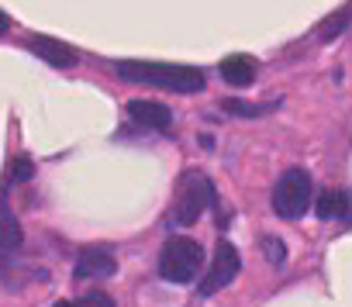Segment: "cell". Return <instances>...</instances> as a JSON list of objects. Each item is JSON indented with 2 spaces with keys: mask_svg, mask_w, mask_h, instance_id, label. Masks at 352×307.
<instances>
[{
  "mask_svg": "<svg viewBox=\"0 0 352 307\" xmlns=\"http://www.w3.org/2000/svg\"><path fill=\"white\" fill-rule=\"evenodd\" d=\"M52 307H76V304H69V300H56Z\"/></svg>",
  "mask_w": 352,
  "mask_h": 307,
  "instance_id": "2e32d148",
  "label": "cell"
},
{
  "mask_svg": "<svg viewBox=\"0 0 352 307\" xmlns=\"http://www.w3.org/2000/svg\"><path fill=\"white\" fill-rule=\"evenodd\" d=\"M76 307H114V300H111L104 290H90V293H83V297L76 300Z\"/></svg>",
  "mask_w": 352,
  "mask_h": 307,
  "instance_id": "4fadbf2b",
  "label": "cell"
},
{
  "mask_svg": "<svg viewBox=\"0 0 352 307\" xmlns=\"http://www.w3.org/2000/svg\"><path fill=\"white\" fill-rule=\"evenodd\" d=\"M114 73L128 83L138 87H155V90H173V93H201L204 90V73L197 66L184 62H148V59H121L114 62Z\"/></svg>",
  "mask_w": 352,
  "mask_h": 307,
  "instance_id": "6da1fadb",
  "label": "cell"
},
{
  "mask_svg": "<svg viewBox=\"0 0 352 307\" xmlns=\"http://www.w3.org/2000/svg\"><path fill=\"white\" fill-rule=\"evenodd\" d=\"M124 114L135 124L148 128V131H169L173 128V111L166 104H159V100H128Z\"/></svg>",
  "mask_w": 352,
  "mask_h": 307,
  "instance_id": "52a82bcc",
  "label": "cell"
},
{
  "mask_svg": "<svg viewBox=\"0 0 352 307\" xmlns=\"http://www.w3.org/2000/svg\"><path fill=\"white\" fill-rule=\"evenodd\" d=\"M221 111H228V114H235V117H263V114H270L273 111V104H249V100H221Z\"/></svg>",
  "mask_w": 352,
  "mask_h": 307,
  "instance_id": "7c38bea8",
  "label": "cell"
},
{
  "mask_svg": "<svg viewBox=\"0 0 352 307\" xmlns=\"http://www.w3.org/2000/svg\"><path fill=\"white\" fill-rule=\"evenodd\" d=\"M214 204V183L201 173V170H187L176 187V207H173V221L176 225H194L208 207Z\"/></svg>",
  "mask_w": 352,
  "mask_h": 307,
  "instance_id": "277c9868",
  "label": "cell"
},
{
  "mask_svg": "<svg viewBox=\"0 0 352 307\" xmlns=\"http://www.w3.org/2000/svg\"><path fill=\"white\" fill-rule=\"evenodd\" d=\"M0 214H4V262H11L18 245H21V228H18V218H14L8 201H4V207H0Z\"/></svg>",
  "mask_w": 352,
  "mask_h": 307,
  "instance_id": "8fae6325",
  "label": "cell"
},
{
  "mask_svg": "<svg viewBox=\"0 0 352 307\" xmlns=\"http://www.w3.org/2000/svg\"><path fill=\"white\" fill-rule=\"evenodd\" d=\"M118 269L114 255L107 249H83L76 255V266H73V280H104Z\"/></svg>",
  "mask_w": 352,
  "mask_h": 307,
  "instance_id": "ba28073f",
  "label": "cell"
},
{
  "mask_svg": "<svg viewBox=\"0 0 352 307\" xmlns=\"http://www.w3.org/2000/svg\"><path fill=\"white\" fill-rule=\"evenodd\" d=\"M201 262H204L201 242H194L187 235H173V238H166V245L159 252V276L166 283H190L197 276Z\"/></svg>",
  "mask_w": 352,
  "mask_h": 307,
  "instance_id": "7a4b0ae2",
  "label": "cell"
},
{
  "mask_svg": "<svg viewBox=\"0 0 352 307\" xmlns=\"http://www.w3.org/2000/svg\"><path fill=\"white\" fill-rule=\"evenodd\" d=\"M218 73L228 87H252L256 83V59L252 56H225Z\"/></svg>",
  "mask_w": 352,
  "mask_h": 307,
  "instance_id": "9c48e42d",
  "label": "cell"
},
{
  "mask_svg": "<svg viewBox=\"0 0 352 307\" xmlns=\"http://www.w3.org/2000/svg\"><path fill=\"white\" fill-rule=\"evenodd\" d=\"M263 249H270V252H273V255H270L273 262H283V245H280L276 238H266V242H263Z\"/></svg>",
  "mask_w": 352,
  "mask_h": 307,
  "instance_id": "9a60e30c",
  "label": "cell"
},
{
  "mask_svg": "<svg viewBox=\"0 0 352 307\" xmlns=\"http://www.w3.org/2000/svg\"><path fill=\"white\" fill-rule=\"evenodd\" d=\"M32 170H35V166H32V159H25V156H21V159H14V163H11V177H8V180H11V183H14V180H18V183H25V180H32Z\"/></svg>",
  "mask_w": 352,
  "mask_h": 307,
  "instance_id": "5bb4252c",
  "label": "cell"
},
{
  "mask_svg": "<svg viewBox=\"0 0 352 307\" xmlns=\"http://www.w3.org/2000/svg\"><path fill=\"white\" fill-rule=\"evenodd\" d=\"M311 197H314L311 173L300 170V166H294V170H287V173L276 180V187H273V211H276L280 218H287V221H297V218L307 214Z\"/></svg>",
  "mask_w": 352,
  "mask_h": 307,
  "instance_id": "3957f363",
  "label": "cell"
},
{
  "mask_svg": "<svg viewBox=\"0 0 352 307\" xmlns=\"http://www.w3.org/2000/svg\"><path fill=\"white\" fill-rule=\"evenodd\" d=\"M349 214H352L349 194H342V190H324V194H321V201H318V218L331 221V218H349Z\"/></svg>",
  "mask_w": 352,
  "mask_h": 307,
  "instance_id": "30bf717a",
  "label": "cell"
},
{
  "mask_svg": "<svg viewBox=\"0 0 352 307\" xmlns=\"http://www.w3.org/2000/svg\"><path fill=\"white\" fill-rule=\"evenodd\" d=\"M28 49H32V56H38L42 62H49L56 69H69V66L80 62V52L73 45H66L59 38H49V35H32L28 38Z\"/></svg>",
  "mask_w": 352,
  "mask_h": 307,
  "instance_id": "8992f818",
  "label": "cell"
},
{
  "mask_svg": "<svg viewBox=\"0 0 352 307\" xmlns=\"http://www.w3.org/2000/svg\"><path fill=\"white\" fill-rule=\"evenodd\" d=\"M239 269H242V259H239V249L232 245V242H218V249H214V255H211V269H208V276H204V283L197 286L201 290V297H211V293H218V290H225L235 276H239Z\"/></svg>",
  "mask_w": 352,
  "mask_h": 307,
  "instance_id": "5b68a950",
  "label": "cell"
}]
</instances>
